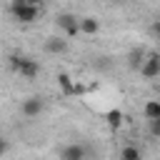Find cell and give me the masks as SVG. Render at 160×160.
<instances>
[{
    "label": "cell",
    "mask_w": 160,
    "mask_h": 160,
    "mask_svg": "<svg viewBox=\"0 0 160 160\" xmlns=\"http://www.w3.org/2000/svg\"><path fill=\"white\" fill-rule=\"evenodd\" d=\"M10 12L18 22L22 25H30L40 18V8L38 2H28V0H10Z\"/></svg>",
    "instance_id": "6da1fadb"
},
{
    "label": "cell",
    "mask_w": 160,
    "mask_h": 160,
    "mask_svg": "<svg viewBox=\"0 0 160 160\" xmlns=\"http://www.w3.org/2000/svg\"><path fill=\"white\" fill-rule=\"evenodd\" d=\"M12 62V70L20 75V78H28V80H32V78H38V72H40V65L35 62V60H30V58H10Z\"/></svg>",
    "instance_id": "7a4b0ae2"
},
{
    "label": "cell",
    "mask_w": 160,
    "mask_h": 160,
    "mask_svg": "<svg viewBox=\"0 0 160 160\" xmlns=\"http://www.w3.org/2000/svg\"><path fill=\"white\" fill-rule=\"evenodd\" d=\"M55 22H58V28H60L68 38H75V35L80 32V18L72 15V12H60V15L55 18Z\"/></svg>",
    "instance_id": "3957f363"
},
{
    "label": "cell",
    "mask_w": 160,
    "mask_h": 160,
    "mask_svg": "<svg viewBox=\"0 0 160 160\" xmlns=\"http://www.w3.org/2000/svg\"><path fill=\"white\" fill-rule=\"evenodd\" d=\"M140 75L148 78V80H155L160 78V52H148L142 68H140Z\"/></svg>",
    "instance_id": "277c9868"
},
{
    "label": "cell",
    "mask_w": 160,
    "mask_h": 160,
    "mask_svg": "<svg viewBox=\"0 0 160 160\" xmlns=\"http://www.w3.org/2000/svg\"><path fill=\"white\" fill-rule=\"evenodd\" d=\"M42 108H45V102H42V98H38V95L22 100V115H25V118H38V115L42 112Z\"/></svg>",
    "instance_id": "5b68a950"
},
{
    "label": "cell",
    "mask_w": 160,
    "mask_h": 160,
    "mask_svg": "<svg viewBox=\"0 0 160 160\" xmlns=\"http://www.w3.org/2000/svg\"><path fill=\"white\" fill-rule=\"evenodd\" d=\"M145 58H148V52H145V48H132L130 52H128V68L130 70H138L140 72V68H142V62H145Z\"/></svg>",
    "instance_id": "8992f818"
},
{
    "label": "cell",
    "mask_w": 160,
    "mask_h": 160,
    "mask_svg": "<svg viewBox=\"0 0 160 160\" xmlns=\"http://www.w3.org/2000/svg\"><path fill=\"white\" fill-rule=\"evenodd\" d=\"M85 155H88V150H85L80 142H72V145H68V148L60 152V158H62V160H82Z\"/></svg>",
    "instance_id": "52a82bcc"
},
{
    "label": "cell",
    "mask_w": 160,
    "mask_h": 160,
    "mask_svg": "<svg viewBox=\"0 0 160 160\" xmlns=\"http://www.w3.org/2000/svg\"><path fill=\"white\" fill-rule=\"evenodd\" d=\"M80 32L82 35H98L100 32V20L88 15V18H80Z\"/></svg>",
    "instance_id": "ba28073f"
},
{
    "label": "cell",
    "mask_w": 160,
    "mask_h": 160,
    "mask_svg": "<svg viewBox=\"0 0 160 160\" xmlns=\"http://www.w3.org/2000/svg\"><path fill=\"white\" fill-rule=\"evenodd\" d=\"M45 50H48V52H52V55H62V52L68 50V40H62V38L52 35V38H48V40H45Z\"/></svg>",
    "instance_id": "9c48e42d"
},
{
    "label": "cell",
    "mask_w": 160,
    "mask_h": 160,
    "mask_svg": "<svg viewBox=\"0 0 160 160\" xmlns=\"http://www.w3.org/2000/svg\"><path fill=\"white\" fill-rule=\"evenodd\" d=\"M58 88H60V92H62V95H72V92H78V90H80V88L72 82V78H70L68 72H60V75H58Z\"/></svg>",
    "instance_id": "30bf717a"
},
{
    "label": "cell",
    "mask_w": 160,
    "mask_h": 160,
    "mask_svg": "<svg viewBox=\"0 0 160 160\" xmlns=\"http://www.w3.org/2000/svg\"><path fill=\"white\" fill-rule=\"evenodd\" d=\"M142 115H145L148 120L160 118V100H148V102H145V108H142Z\"/></svg>",
    "instance_id": "8fae6325"
},
{
    "label": "cell",
    "mask_w": 160,
    "mask_h": 160,
    "mask_svg": "<svg viewBox=\"0 0 160 160\" xmlns=\"http://www.w3.org/2000/svg\"><path fill=\"white\" fill-rule=\"evenodd\" d=\"M120 158H122V160H140V158H142V150H140V148L128 145V148H122V150H120Z\"/></svg>",
    "instance_id": "7c38bea8"
},
{
    "label": "cell",
    "mask_w": 160,
    "mask_h": 160,
    "mask_svg": "<svg viewBox=\"0 0 160 160\" xmlns=\"http://www.w3.org/2000/svg\"><path fill=\"white\" fill-rule=\"evenodd\" d=\"M105 118H108V125H110L112 130H118V128L122 125V112H120V110H110Z\"/></svg>",
    "instance_id": "4fadbf2b"
},
{
    "label": "cell",
    "mask_w": 160,
    "mask_h": 160,
    "mask_svg": "<svg viewBox=\"0 0 160 160\" xmlns=\"http://www.w3.org/2000/svg\"><path fill=\"white\" fill-rule=\"evenodd\" d=\"M150 135H152V138H160V118L150 120Z\"/></svg>",
    "instance_id": "5bb4252c"
},
{
    "label": "cell",
    "mask_w": 160,
    "mask_h": 160,
    "mask_svg": "<svg viewBox=\"0 0 160 160\" xmlns=\"http://www.w3.org/2000/svg\"><path fill=\"white\" fill-rule=\"evenodd\" d=\"M152 32L160 38V20H155V22H152Z\"/></svg>",
    "instance_id": "9a60e30c"
},
{
    "label": "cell",
    "mask_w": 160,
    "mask_h": 160,
    "mask_svg": "<svg viewBox=\"0 0 160 160\" xmlns=\"http://www.w3.org/2000/svg\"><path fill=\"white\" fill-rule=\"evenodd\" d=\"M112 5H122V2H128V0H110Z\"/></svg>",
    "instance_id": "2e32d148"
},
{
    "label": "cell",
    "mask_w": 160,
    "mask_h": 160,
    "mask_svg": "<svg viewBox=\"0 0 160 160\" xmlns=\"http://www.w3.org/2000/svg\"><path fill=\"white\" fill-rule=\"evenodd\" d=\"M28 2H38V0H28Z\"/></svg>",
    "instance_id": "e0dca14e"
}]
</instances>
